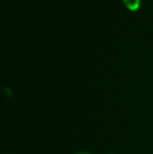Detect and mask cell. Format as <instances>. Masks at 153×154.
Here are the masks:
<instances>
[{"instance_id":"cell-1","label":"cell","mask_w":153,"mask_h":154,"mask_svg":"<svg viewBox=\"0 0 153 154\" xmlns=\"http://www.w3.org/2000/svg\"><path fill=\"white\" fill-rule=\"evenodd\" d=\"M126 6L131 11H135L139 8V4H141V0H123Z\"/></svg>"},{"instance_id":"cell-2","label":"cell","mask_w":153,"mask_h":154,"mask_svg":"<svg viewBox=\"0 0 153 154\" xmlns=\"http://www.w3.org/2000/svg\"><path fill=\"white\" fill-rule=\"evenodd\" d=\"M79 154H89V153H84V152H82V153H79Z\"/></svg>"}]
</instances>
